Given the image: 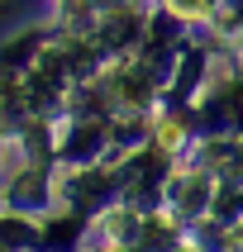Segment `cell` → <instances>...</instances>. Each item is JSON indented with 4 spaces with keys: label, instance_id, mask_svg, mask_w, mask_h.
<instances>
[{
    "label": "cell",
    "instance_id": "6da1fadb",
    "mask_svg": "<svg viewBox=\"0 0 243 252\" xmlns=\"http://www.w3.org/2000/svg\"><path fill=\"white\" fill-rule=\"evenodd\" d=\"M167 5H172L176 14H186V19H191V14H205V10H210V0H167Z\"/></svg>",
    "mask_w": 243,
    "mask_h": 252
},
{
    "label": "cell",
    "instance_id": "7a4b0ae2",
    "mask_svg": "<svg viewBox=\"0 0 243 252\" xmlns=\"http://www.w3.org/2000/svg\"><path fill=\"white\" fill-rule=\"evenodd\" d=\"M105 5H119V0H105Z\"/></svg>",
    "mask_w": 243,
    "mask_h": 252
}]
</instances>
